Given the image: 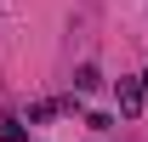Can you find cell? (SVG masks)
<instances>
[{"label":"cell","instance_id":"cell-1","mask_svg":"<svg viewBox=\"0 0 148 142\" xmlns=\"http://www.w3.org/2000/svg\"><path fill=\"white\" fill-rule=\"evenodd\" d=\"M120 114H137V108H143V80H120Z\"/></svg>","mask_w":148,"mask_h":142},{"label":"cell","instance_id":"cell-2","mask_svg":"<svg viewBox=\"0 0 148 142\" xmlns=\"http://www.w3.org/2000/svg\"><path fill=\"white\" fill-rule=\"evenodd\" d=\"M97 85H103L97 63H80V68H74V91H97Z\"/></svg>","mask_w":148,"mask_h":142},{"label":"cell","instance_id":"cell-3","mask_svg":"<svg viewBox=\"0 0 148 142\" xmlns=\"http://www.w3.org/2000/svg\"><path fill=\"white\" fill-rule=\"evenodd\" d=\"M0 142H29V125L23 119H0Z\"/></svg>","mask_w":148,"mask_h":142},{"label":"cell","instance_id":"cell-4","mask_svg":"<svg viewBox=\"0 0 148 142\" xmlns=\"http://www.w3.org/2000/svg\"><path fill=\"white\" fill-rule=\"evenodd\" d=\"M51 114H57V102H34V108H29V125H40V119H51Z\"/></svg>","mask_w":148,"mask_h":142},{"label":"cell","instance_id":"cell-5","mask_svg":"<svg viewBox=\"0 0 148 142\" xmlns=\"http://www.w3.org/2000/svg\"><path fill=\"white\" fill-rule=\"evenodd\" d=\"M143 85H148V74H143Z\"/></svg>","mask_w":148,"mask_h":142}]
</instances>
